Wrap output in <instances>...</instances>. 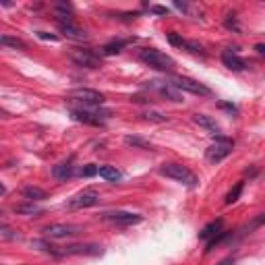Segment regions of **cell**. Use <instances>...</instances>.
Returning <instances> with one entry per match:
<instances>
[{"mask_svg":"<svg viewBox=\"0 0 265 265\" xmlns=\"http://www.w3.org/2000/svg\"><path fill=\"white\" fill-rule=\"evenodd\" d=\"M23 197L27 199V201H44V199H48V193L44 191V188H40V186H25L23 188Z\"/></svg>","mask_w":265,"mask_h":265,"instance_id":"21","label":"cell"},{"mask_svg":"<svg viewBox=\"0 0 265 265\" xmlns=\"http://www.w3.org/2000/svg\"><path fill=\"white\" fill-rule=\"evenodd\" d=\"M102 218L106 222H112L116 226H135L139 222H143V216H139V213H131V211H106L102 213Z\"/></svg>","mask_w":265,"mask_h":265,"instance_id":"10","label":"cell"},{"mask_svg":"<svg viewBox=\"0 0 265 265\" xmlns=\"http://www.w3.org/2000/svg\"><path fill=\"white\" fill-rule=\"evenodd\" d=\"M147 87H149V89H154V91H158L162 97L170 99V102H178V104L182 102V93L176 89L170 81H147Z\"/></svg>","mask_w":265,"mask_h":265,"instance_id":"11","label":"cell"},{"mask_svg":"<svg viewBox=\"0 0 265 265\" xmlns=\"http://www.w3.org/2000/svg\"><path fill=\"white\" fill-rule=\"evenodd\" d=\"M226 236H228V230H222V232H218V234H216V236H213V238H209V243H207V249H205V251H207V253H209V251H211L213 247H216L218 243H222V241H224V238H226Z\"/></svg>","mask_w":265,"mask_h":265,"instance_id":"29","label":"cell"},{"mask_svg":"<svg viewBox=\"0 0 265 265\" xmlns=\"http://www.w3.org/2000/svg\"><path fill=\"white\" fill-rule=\"evenodd\" d=\"M97 174L108 182H118L122 178V172L114 166H97Z\"/></svg>","mask_w":265,"mask_h":265,"instance_id":"20","label":"cell"},{"mask_svg":"<svg viewBox=\"0 0 265 265\" xmlns=\"http://www.w3.org/2000/svg\"><path fill=\"white\" fill-rule=\"evenodd\" d=\"M222 228H224V220L222 218H218V220H213V222H209L203 230L199 232V238H203V241H209V238H213L218 232H222Z\"/></svg>","mask_w":265,"mask_h":265,"instance_id":"18","label":"cell"},{"mask_svg":"<svg viewBox=\"0 0 265 265\" xmlns=\"http://www.w3.org/2000/svg\"><path fill=\"white\" fill-rule=\"evenodd\" d=\"M2 213H4V211H2V209H0V216H2Z\"/></svg>","mask_w":265,"mask_h":265,"instance_id":"39","label":"cell"},{"mask_svg":"<svg viewBox=\"0 0 265 265\" xmlns=\"http://www.w3.org/2000/svg\"><path fill=\"white\" fill-rule=\"evenodd\" d=\"M220 106H222L224 110H228V112H232V114H238V108H236V106H232V104H226V102H222Z\"/></svg>","mask_w":265,"mask_h":265,"instance_id":"34","label":"cell"},{"mask_svg":"<svg viewBox=\"0 0 265 265\" xmlns=\"http://www.w3.org/2000/svg\"><path fill=\"white\" fill-rule=\"evenodd\" d=\"M224 25H226V27H228V29H234V31H241V27H238V21H236L234 17H232V19L228 17V19H226V23H224Z\"/></svg>","mask_w":265,"mask_h":265,"instance_id":"32","label":"cell"},{"mask_svg":"<svg viewBox=\"0 0 265 265\" xmlns=\"http://www.w3.org/2000/svg\"><path fill=\"white\" fill-rule=\"evenodd\" d=\"M0 238H6V241H19L21 234H19V230L10 228V226H0Z\"/></svg>","mask_w":265,"mask_h":265,"instance_id":"23","label":"cell"},{"mask_svg":"<svg viewBox=\"0 0 265 265\" xmlns=\"http://www.w3.org/2000/svg\"><path fill=\"white\" fill-rule=\"evenodd\" d=\"M255 50H257V54H263V52H265V46H263V44H257Z\"/></svg>","mask_w":265,"mask_h":265,"instance_id":"35","label":"cell"},{"mask_svg":"<svg viewBox=\"0 0 265 265\" xmlns=\"http://www.w3.org/2000/svg\"><path fill=\"white\" fill-rule=\"evenodd\" d=\"M99 203V193L93 191V188H87V191H81L79 195H75L69 201V209H85V207H95Z\"/></svg>","mask_w":265,"mask_h":265,"instance_id":"9","label":"cell"},{"mask_svg":"<svg viewBox=\"0 0 265 265\" xmlns=\"http://www.w3.org/2000/svg\"><path fill=\"white\" fill-rule=\"evenodd\" d=\"M69 58L77 67H83V69H99L102 67V56L97 52H93L91 48H71Z\"/></svg>","mask_w":265,"mask_h":265,"instance_id":"4","label":"cell"},{"mask_svg":"<svg viewBox=\"0 0 265 265\" xmlns=\"http://www.w3.org/2000/svg\"><path fill=\"white\" fill-rule=\"evenodd\" d=\"M42 232L46 236H50V238H56V241H60V238L83 234V226H79V224H50V226H46Z\"/></svg>","mask_w":265,"mask_h":265,"instance_id":"7","label":"cell"},{"mask_svg":"<svg viewBox=\"0 0 265 265\" xmlns=\"http://www.w3.org/2000/svg\"><path fill=\"white\" fill-rule=\"evenodd\" d=\"M37 37H40V40H50V42H58V35H52V33H48V31H37Z\"/></svg>","mask_w":265,"mask_h":265,"instance_id":"31","label":"cell"},{"mask_svg":"<svg viewBox=\"0 0 265 265\" xmlns=\"http://www.w3.org/2000/svg\"><path fill=\"white\" fill-rule=\"evenodd\" d=\"M170 83H172L180 93L186 91V93H193V95H199V97L211 95V89H209L205 83H201V81H197V79H191V77H182V75H176V77L170 79Z\"/></svg>","mask_w":265,"mask_h":265,"instance_id":"5","label":"cell"},{"mask_svg":"<svg viewBox=\"0 0 265 265\" xmlns=\"http://www.w3.org/2000/svg\"><path fill=\"white\" fill-rule=\"evenodd\" d=\"M241 193H243V182H238L232 191L226 195V205H232V203H236L238 201V197H241Z\"/></svg>","mask_w":265,"mask_h":265,"instance_id":"24","label":"cell"},{"mask_svg":"<svg viewBox=\"0 0 265 265\" xmlns=\"http://www.w3.org/2000/svg\"><path fill=\"white\" fill-rule=\"evenodd\" d=\"M184 48L188 50V52H193V54H205L203 46H201L197 40H188V42H184Z\"/></svg>","mask_w":265,"mask_h":265,"instance_id":"27","label":"cell"},{"mask_svg":"<svg viewBox=\"0 0 265 265\" xmlns=\"http://www.w3.org/2000/svg\"><path fill=\"white\" fill-rule=\"evenodd\" d=\"M75 174H77V170H75V166H73L71 160H69V162H60V164H56V166L52 168V176H54L56 180H60V182L71 180Z\"/></svg>","mask_w":265,"mask_h":265,"instance_id":"15","label":"cell"},{"mask_svg":"<svg viewBox=\"0 0 265 265\" xmlns=\"http://www.w3.org/2000/svg\"><path fill=\"white\" fill-rule=\"evenodd\" d=\"M149 10H151V12H156V15H168V12H170L166 6H151Z\"/></svg>","mask_w":265,"mask_h":265,"instance_id":"33","label":"cell"},{"mask_svg":"<svg viewBox=\"0 0 265 265\" xmlns=\"http://www.w3.org/2000/svg\"><path fill=\"white\" fill-rule=\"evenodd\" d=\"M69 97L75 102H81L83 106H102L106 102V95L95 89H87V87H79V89L69 91Z\"/></svg>","mask_w":265,"mask_h":265,"instance_id":"8","label":"cell"},{"mask_svg":"<svg viewBox=\"0 0 265 265\" xmlns=\"http://www.w3.org/2000/svg\"><path fill=\"white\" fill-rule=\"evenodd\" d=\"M160 174L166 176V178H170V180H174V182H180V184H184L188 188H195L197 182H199L197 176L191 170H188L186 166L178 164V162H166V164H162V166H160Z\"/></svg>","mask_w":265,"mask_h":265,"instance_id":"1","label":"cell"},{"mask_svg":"<svg viewBox=\"0 0 265 265\" xmlns=\"http://www.w3.org/2000/svg\"><path fill=\"white\" fill-rule=\"evenodd\" d=\"M79 174L83 176V178H93V176L97 174V166L95 164H85V166H81Z\"/></svg>","mask_w":265,"mask_h":265,"instance_id":"26","label":"cell"},{"mask_svg":"<svg viewBox=\"0 0 265 265\" xmlns=\"http://www.w3.org/2000/svg\"><path fill=\"white\" fill-rule=\"evenodd\" d=\"M124 143L127 145H133V147H139V149H151V143L149 141H145V139H141V137H124Z\"/></svg>","mask_w":265,"mask_h":265,"instance_id":"22","label":"cell"},{"mask_svg":"<svg viewBox=\"0 0 265 265\" xmlns=\"http://www.w3.org/2000/svg\"><path fill=\"white\" fill-rule=\"evenodd\" d=\"M4 193H6V186H4L2 182H0V195H4Z\"/></svg>","mask_w":265,"mask_h":265,"instance_id":"37","label":"cell"},{"mask_svg":"<svg viewBox=\"0 0 265 265\" xmlns=\"http://www.w3.org/2000/svg\"><path fill=\"white\" fill-rule=\"evenodd\" d=\"M4 46L6 48H19V50L27 48V44H25L23 40H19V37H12V35H4Z\"/></svg>","mask_w":265,"mask_h":265,"instance_id":"25","label":"cell"},{"mask_svg":"<svg viewBox=\"0 0 265 265\" xmlns=\"http://www.w3.org/2000/svg\"><path fill=\"white\" fill-rule=\"evenodd\" d=\"M139 60L145 62V65L151 67V69L162 71V73L172 71L174 65H176L172 56L160 52V50H156V48H143V50H139Z\"/></svg>","mask_w":265,"mask_h":265,"instance_id":"3","label":"cell"},{"mask_svg":"<svg viewBox=\"0 0 265 265\" xmlns=\"http://www.w3.org/2000/svg\"><path fill=\"white\" fill-rule=\"evenodd\" d=\"M15 213H19V216H42L44 213V207L35 205L33 201H27V203H21V205H15Z\"/></svg>","mask_w":265,"mask_h":265,"instance_id":"19","label":"cell"},{"mask_svg":"<svg viewBox=\"0 0 265 265\" xmlns=\"http://www.w3.org/2000/svg\"><path fill=\"white\" fill-rule=\"evenodd\" d=\"M168 42H170L172 46H176V48H184V42H186V40H182L178 33H168Z\"/></svg>","mask_w":265,"mask_h":265,"instance_id":"30","label":"cell"},{"mask_svg":"<svg viewBox=\"0 0 265 265\" xmlns=\"http://www.w3.org/2000/svg\"><path fill=\"white\" fill-rule=\"evenodd\" d=\"M131 42H133V40H112V42H108V44L102 48V52H99V54H104V56H114V54H120L122 50L127 48Z\"/></svg>","mask_w":265,"mask_h":265,"instance_id":"16","label":"cell"},{"mask_svg":"<svg viewBox=\"0 0 265 265\" xmlns=\"http://www.w3.org/2000/svg\"><path fill=\"white\" fill-rule=\"evenodd\" d=\"M71 116H73V120L89 124V127H102V124L112 116V112L99 108V106H89V108L83 106V108H73Z\"/></svg>","mask_w":265,"mask_h":265,"instance_id":"2","label":"cell"},{"mask_svg":"<svg viewBox=\"0 0 265 265\" xmlns=\"http://www.w3.org/2000/svg\"><path fill=\"white\" fill-rule=\"evenodd\" d=\"M0 114H2V112H0Z\"/></svg>","mask_w":265,"mask_h":265,"instance_id":"40","label":"cell"},{"mask_svg":"<svg viewBox=\"0 0 265 265\" xmlns=\"http://www.w3.org/2000/svg\"><path fill=\"white\" fill-rule=\"evenodd\" d=\"M0 46H4V35H0Z\"/></svg>","mask_w":265,"mask_h":265,"instance_id":"38","label":"cell"},{"mask_svg":"<svg viewBox=\"0 0 265 265\" xmlns=\"http://www.w3.org/2000/svg\"><path fill=\"white\" fill-rule=\"evenodd\" d=\"M193 122L199 124V127H203L205 131L213 133V135H220V127H218V122L213 120L211 116H205V114H193Z\"/></svg>","mask_w":265,"mask_h":265,"instance_id":"17","label":"cell"},{"mask_svg":"<svg viewBox=\"0 0 265 265\" xmlns=\"http://www.w3.org/2000/svg\"><path fill=\"white\" fill-rule=\"evenodd\" d=\"M220 265H234V259H232V257H228V259H224Z\"/></svg>","mask_w":265,"mask_h":265,"instance_id":"36","label":"cell"},{"mask_svg":"<svg viewBox=\"0 0 265 265\" xmlns=\"http://www.w3.org/2000/svg\"><path fill=\"white\" fill-rule=\"evenodd\" d=\"M213 141H216V143L207 147L205 156H207V160L211 164H218V162H222L224 158H228L232 154L234 141H232V139H228V137H224V135H216V137H213Z\"/></svg>","mask_w":265,"mask_h":265,"instance_id":"6","label":"cell"},{"mask_svg":"<svg viewBox=\"0 0 265 265\" xmlns=\"http://www.w3.org/2000/svg\"><path fill=\"white\" fill-rule=\"evenodd\" d=\"M143 118H145V120H151V122H166V120H168L164 114H160V112H154V110L143 112Z\"/></svg>","mask_w":265,"mask_h":265,"instance_id":"28","label":"cell"},{"mask_svg":"<svg viewBox=\"0 0 265 265\" xmlns=\"http://www.w3.org/2000/svg\"><path fill=\"white\" fill-rule=\"evenodd\" d=\"M58 31L69 37V40H75V42H85L89 40V33H85L83 29H79L75 21H58Z\"/></svg>","mask_w":265,"mask_h":265,"instance_id":"12","label":"cell"},{"mask_svg":"<svg viewBox=\"0 0 265 265\" xmlns=\"http://www.w3.org/2000/svg\"><path fill=\"white\" fill-rule=\"evenodd\" d=\"M222 65L226 69L234 71V73H241V71L247 69V62L241 56H238V54H234L232 50H224V52H222Z\"/></svg>","mask_w":265,"mask_h":265,"instance_id":"13","label":"cell"},{"mask_svg":"<svg viewBox=\"0 0 265 265\" xmlns=\"http://www.w3.org/2000/svg\"><path fill=\"white\" fill-rule=\"evenodd\" d=\"M102 247L99 245H69L62 249V257L65 255H99Z\"/></svg>","mask_w":265,"mask_h":265,"instance_id":"14","label":"cell"}]
</instances>
